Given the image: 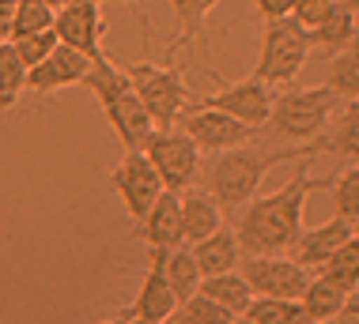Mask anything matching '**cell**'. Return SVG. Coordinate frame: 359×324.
<instances>
[{
    "label": "cell",
    "mask_w": 359,
    "mask_h": 324,
    "mask_svg": "<svg viewBox=\"0 0 359 324\" xmlns=\"http://www.w3.org/2000/svg\"><path fill=\"white\" fill-rule=\"evenodd\" d=\"M310 162L314 155L306 159H295V170L291 178L273 189L269 196H254V200L242 208L238 215V249L246 257H269V253H287L295 238L306 227V196L310 192H322L333 185V178H314L310 174Z\"/></svg>",
    "instance_id": "6da1fadb"
},
{
    "label": "cell",
    "mask_w": 359,
    "mask_h": 324,
    "mask_svg": "<svg viewBox=\"0 0 359 324\" xmlns=\"http://www.w3.org/2000/svg\"><path fill=\"white\" fill-rule=\"evenodd\" d=\"M314 155L318 159V147L314 143H291V147H269L261 140L227 147V151L208 155L205 162V189L219 200L223 211H242L250 200L257 196L265 174L280 162H295Z\"/></svg>",
    "instance_id": "7a4b0ae2"
},
{
    "label": "cell",
    "mask_w": 359,
    "mask_h": 324,
    "mask_svg": "<svg viewBox=\"0 0 359 324\" xmlns=\"http://www.w3.org/2000/svg\"><path fill=\"white\" fill-rule=\"evenodd\" d=\"M83 87H91L95 98H99L106 121H110V129L118 132V140L125 143V151H140L144 140L151 136V117L148 110H144L140 94L133 91V80L125 76V68H118L102 53L91 57V68H87V80Z\"/></svg>",
    "instance_id": "3957f363"
},
{
    "label": "cell",
    "mask_w": 359,
    "mask_h": 324,
    "mask_svg": "<svg viewBox=\"0 0 359 324\" xmlns=\"http://www.w3.org/2000/svg\"><path fill=\"white\" fill-rule=\"evenodd\" d=\"M341 110V98L333 87H303V91H284L273 98V113L261 132L273 143H314L329 129L333 113Z\"/></svg>",
    "instance_id": "277c9868"
},
{
    "label": "cell",
    "mask_w": 359,
    "mask_h": 324,
    "mask_svg": "<svg viewBox=\"0 0 359 324\" xmlns=\"http://www.w3.org/2000/svg\"><path fill=\"white\" fill-rule=\"evenodd\" d=\"M310 34L295 23L291 15L284 19H265V34H261V57L254 64V80L276 87L287 83L303 72V64L310 61Z\"/></svg>",
    "instance_id": "5b68a950"
},
{
    "label": "cell",
    "mask_w": 359,
    "mask_h": 324,
    "mask_svg": "<svg viewBox=\"0 0 359 324\" xmlns=\"http://www.w3.org/2000/svg\"><path fill=\"white\" fill-rule=\"evenodd\" d=\"M125 76L133 80V91L140 94V102H144V110H148L155 129H174V121L182 117L186 102H193L189 87L174 64H167V68L148 64V61L125 64Z\"/></svg>",
    "instance_id": "8992f818"
},
{
    "label": "cell",
    "mask_w": 359,
    "mask_h": 324,
    "mask_svg": "<svg viewBox=\"0 0 359 324\" xmlns=\"http://www.w3.org/2000/svg\"><path fill=\"white\" fill-rule=\"evenodd\" d=\"M140 151L151 159V166L159 170V178L170 192L189 189L201 174V147L182 129H151Z\"/></svg>",
    "instance_id": "52a82bcc"
},
{
    "label": "cell",
    "mask_w": 359,
    "mask_h": 324,
    "mask_svg": "<svg viewBox=\"0 0 359 324\" xmlns=\"http://www.w3.org/2000/svg\"><path fill=\"white\" fill-rule=\"evenodd\" d=\"M238 276L261 298H303V290L310 283V268L291 260L287 253H269V257H246L242 253Z\"/></svg>",
    "instance_id": "ba28073f"
},
{
    "label": "cell",
    "mask_w": 359,
    "mask_h": 324,
    "mask_svg": "<svg viewBox=\"0 0 359 324\" xmlns=\"http://www.w3.org/2000/svg\"><path fill=\"white\" fill-rule=\"evenodd\" d=\"M110 189L121 196L129 219L140 223L151 211V204L167 192V185H163L159 170L151 166V159L144 151H125V159L110 170Z\"/></svg>",
    "instance_id": "9c48e42d"
},
{
    "label": "cell",
    "mask_w": 359,
    "mask_h": 324,
    "mask_svg": "<svg viewBox=\"0 0 359 324\" xmlns=\"http://www.w3.org/2000/svg\"><path fill=\"white\" fill-rule=\"evenodd\" d=\"M174 125L201 147V155H216V151H227V147H238V143L265 136L261 129L242 125L238 117H231L223 110H208V106H193V113H182Z\"/></svg>",
    "instance_id": "30bf717a"
},
{
    "label": "cell",
    "mask_w": 359,
    "mask_h": 324,
    "mask_svg": "<svg viewBox=\"0 0 359 324\" xmlns=\"http://www.w3.org/2000/svg\"><path fill=\"white\" fill-rule=\"evenodd\" d=\"M273 87L261 83V80H242V83H231L216 94H205V98H193V106H208V110H223L231 117H238L242 125L250 129H265L269 125V113H273Z\"/></svg>",
    "instance_id": "8fae6325"
},
{
    "label": "cell",
    "mask_w": 359,
    "mask_h": 324,
    "mask_svg": "<svg viewBox=\"0 0 359 324\" xmlns=\"http://www.w3.org/2000/svg\"><path fill=\"white\" fill-rule=\"evenodd\" d=\"M53 34L61 45L80 49L83 57L102 53V34H106L102 0H69L65 8H57Z\"/></svg>",
    "instance_id": "7c38bea8"
},
{
    "label": "cell",
    "mask_w": 359,
    "mask_h": 324,
    "mask_svg": "<svg viewBox=\"0 0 359 324\" xmlns=\"http://www.w3.org/2000/svg\"><path fill=\"white\" fill-rule=\"evenodd\" d=\"M151 253V264L140 279V290L133 298L129 309H121V317H133V321H148V324H163L178 309V298H174L170 283H167V272H163V257L167 249H148Z\"/></svg>",
    "instance_id": "4fadbf2b"
},
{
    "label": "cell",
    "mask_w": 359,
    "mask_h": 324,
    "mask_svg": "<svg viewBox=\"0 0 359 324\" xmlns=\"http://www.w3.org/2000/svg\"><path fill=\"white\" fill-rule=\"evenodd\" d=\"M87 68H91V57H83L80 49L57 45L42 64L27 68V91H34L38 98L61 91V87H76L87 80Z\"/></svg>",
    "instance_id": "5bb4252c"
},
{
    "label": "cell",
    "mask_w": 359,
    "mask_h": 324,
    "mask_svg": "<svg viewBox=\"0 0 359 324\" xmlns=\"http://www.w3.org/2000/svg\"><path fill=\"white\" fill-rule=\"evenodd\" d=\"M352 234H355V223L333 215L329 223H322V227H303V234H299L295 245L287 249V257L299 260L303 268H322V264L333 257V253L341 249Z\"/></svg>",
    "instance_id": "9a60e30c"
},
{
    "label": "cell",
    "mask_w": 359,
    "mask_h": 324,
    "mask_svg": "<svg viewBox=\"0 0 359 324\" xmlns=\"http://www.w3.org/2000/svg\"><path fill=\"white\" fill-rule=\"evenodd\" d=\"M133 238L144 241L148 249H174L182 245V200L178 192H163L159 200L151 204V211L144 215L140 223H133Z\"/></svg>",
    "instance_id": "2e32d148"
},
{
    "label": "cell",
    "mask_w": 359,
    "mask_h": 324,
    "mask_svg": "<svg viewBox=\"0 0 359 324\" xmlns=\"http://www.w3.org/2000/svg\"><path fill=\"white\" fill-rule=\"evenodd\" d=\"M178 200H182V238H186V245L208 238L223 227V208L208 189L189 185V189L178 192Z\"/></svg>",
    "instance_id": "e0dca14e"
},
{
    "label": "cell",
    "mask_w": 359,
    "mask_h": 324,
    "mask_svg": "<svg viewBox=\"0 0 359 324\" xmlns=\"http://www.w3.org/2000/svg\"><path fill=\"white\" fill-rule=\"evenodd\" d=\"M193 260H197L201 276H223V272H238L242 249H238V234L235 230H216L208 238L193 241Z\"/></svg>",
    "instance_id": "ac0fdd59"
},
{
    "label": "cell",
    "mask_w": 359,
    "mask_h": 324,
    "mask_svg": "<svg viewBox=\"0 0 359 324\" xmlns=\"http://www.w3.org/2000/svg\"><path fill=\"white\" fill-rule=\"evenodd\" d=\"M318 155H341V159H359V98L333 113L329 129L314 140Z\"/></svg>",
    "instance_id": "d6986e66"
},
{
    "label": "cell",
    "mask_w": 359,
    "mask_h": 324,
    "mask_svg": "<svg viewBox=\"0 0 359 324\" xmlns=\"http://www.w3.org/2000/svg\"><path fill=\"white\" fill-rule=\"evenodd\" d=\"M310 34V45L314 49H322L325 53V61L333 53H341V49L348 45V42H355L359 38V23H355V12H348L344 4H337L333 12H329L322 23L314 27V31H306Z\"/></svg>",
    "instance_id": "ffe728a7"
},
{
    "label": "cell",
    "mask_w": 359,
    "mask_h": 324,
    "mask_svg": "<svg viewBox=\"0 0 359 324\" xmlns=\"http://www.w3.org/2000/svg\"><path fill=\"white\" fill-rule=\"evenodd\" d=\"M344 302H348V290L337 287L333 279H325L322 272H318V276H310L303 298H299V306H303V313L314 324H322V321H333L337 313L344 309Z\"/></svg>",
    "instance_id": "44dd1931"
},
{
    "label": "cell",
    "mask_w": 359,
    "mask_h": 324,
    "mask_svg": "<svg viewBox=\"0 0 359 324\" xmlns=\"http://www.w3.org/2000/svg\"><path fill=\"white\" fill-rule=\"evenodd\" d=\"M163 272H167V283H170V290H174V298L178 302H186L193 298V294L201 290V268H197V260H193V249L186 241L182 245H174V249H167V257H163Z\"/></svg>",
    "instance_id": "7402d4cb"
},
{
    "label": "cell",
    "mask_w": 359,
    "mask_h": 324,
    "mask_svg": "<svg viewBox=\"0 0 359 324\" xmlns=\"http://www.w3.org/2000/svg\"><path fill=\"white\" fill-rule=\"evenodd\" d=\"M201 294H208L212 302H219L223 309H231L235 317L246 313V306L254 302V290L250 283L238 276V272H223V276H205L201 279Z\"/></svg>",
    "instance_id": "603a6c76"
},
{
    "label": "cell",
    "mask_w": 359,
    "mask_h": 324,
    "mask_svg": "<svg viewBox=\"0 0 359 324\" xmlns=\"http://www.w3.org/2000/svg\"><path fill=\"white\" fill-rule=\"evenodd\" d=\"M329 87L341 102H352L359 98V38L348 42L341 53L329 57Z\"/></svg>",
    "instance_id": "cb8c5ba5"
},
{
    "label": "cell",
    "mask_w": 359,
    "mask_h": 324,
    "mask_svg": "<svg viewBox=\"0 0 359 324\" xmlns=\"http://www.w3.org/2000/svg\"><path fill=\"white\" fill-rule=\"evenodd\" d=\"M242 317L254 324H314L299 306V298H261V294H254Z\"/></svg>",
    "instance_id": "d4e9b609"
},
{
    "label": "cell",
    "mask_w": 359,
    "mask_h": 324,
    "mask_svg": "<svg viewBox=\"0 0 359 324\" xmlns=\"http://www.w3.org/2000/svg\"><path fill=\"white\" fill-rule=\"evenodd\" d=\"M219 0H170L174 15H178V38L170 42V57L178 53V49H186L193 38L205 31V19L212 15V8H216Z\"/></svg>",
    "instance_id": "484cf974"
},
{
    "label": "cell",
    "mask_w": 359,
    "mask_h": 324,
    "mask_svg": "<svg viewBox=\"0 0 359 324\" xmlns=\"http://www.w3.org/2000/svg\"><path fill=\"white\" fill-rule=\"evenodd\" d=\"M318 272H322L325 279H333L337 287H344L348 294L359 290V230H355L352 238H348V241H344L341 249H337L333 257H329Z\"/></svg>",
    "instance_id": "4316f807"
},
{
    "label": "cell",
    "mask_w": 359,
    "mask_h": 324,
    "mask_svg": "<svg viewBox=\"0 0 359 324\" xmlns=\"http://www.w3.org/2000/svg\"><path fill=\"white\" fill-rule=\"evenodd\" d=\"M27 91V64L19 61L12 42H0V113L12 110Z\"/></svg>",
    "instance_id": "83f0119b"
},
{
    "label": "cell",
    "mask_w": 359,
    "mask_h": 324,
    "mask_svg": "<svg viewBox=\"0 0 359 324\" xmlns=\"http://www.w3.org/2000/svg\"><path fill=\"white\" fill-rule=\"evenodd\" d=\"M57 8L46 0H15V23H12V38L23 34H38V31H53ZM8 38V42H12Z\"/></svg>",
    "instance_id": "f1b7e54d"
},
{
    "label": "cell",
    "mask_w": 359,
    "mask_h": 324,
    "mask_svg": "<svg viewBox=\"0 0 359 324\" xmlns=\"http://www.w3.org/2000/svg\"><path fill=\"white\" fill-rule=\"evenodd\" d=\"M329 192H333V211L348 223H359V162L344 166L329 185Z\"/></svg>",
    "instance_id": "f546056e"
},
{
    "label": "cell",
    "mask_w": 359,
    "mask_h": 324,
    "mask_svg": "<svg viewBox=\"0 0 359 324\" xmlns=\"http://www.w3.org/2000/svg\"><path fill=\"white\" fill-rule=\"evenodd\" d=\"M12 45H15V53H19V61H23L27 68H34V64H42L46 57L53 53L57 45V34L53 31H38V34H23V38H12Z\"/></svg>",
    "instance_id": "4dcf8cb0"
},
{
    "label": "cell",
    "mask_w": 359,
    "mask_h": 324,
    "mask_svg": "<svg viewBox=\"0 0 359 324\" xmlns=\"http://www.w3.org/2000/svg\"><path fill=\"white\" fill-rule=\"evenodd\" d=\"M337 4H341V0H291V19H295L303 31H314Z\"/></svg>",
    "instance_id": "1f68e13d"
},
{
    "label": "cell",
    "mask_w": 359,
    "mask_h": 324,
    "mask_svg": "<svg viewBox=\"0 0 359 324\" xmlns=\"http://www.w3.org/2000/svg\"><path fill=\"white\" fill-rule=\"evenodd\" d=\"M261 19H284L291 15V0H250Z\"/></svg>",
    "instance_id": "d6a6232c"
},
{
    "label": "cell",
    "mask_w": 359,
    "mask_h": 324,
    "mask_svg": "<svg viewBox=\"0 0 359 324\" xmlns=\"http://www.w3.org/2000/svg\"><path fill=\"white\" fill-rule=\"evenodd\" d=\"M322 324H359V294L352 290V294H348V302H344V309L337 313L333 321H322Z\"/></svg>",
    "instance_id": "836d02e7"
},
{
    "label": "cell",
    "mask_w": 359,
    "mask_h": 324,
    "mask_svg": "<svg viewBox=\"0 0 359 324\" xmlns=\"http://www.w3.org/2000/svg\"><path fill=\"white\" fill-rule=\"evenodd\" d=\"M12 23H15V0H0V42L12 38Z\"/></svg>",
    "instance_id": "e575fe53"
},
{
    "label": "cell",
    "mask_w": 359,
    "mask_h": 324,
    "mask_svg": "<svg viewBox=\"0 0 359 324\" xmlns=\"http://www.w3.org/2000/svg\"><path fill=\"white\" fill-rule=\"evenodd\" d=\"M163 324H201V321H197V317H189V313L178 306V309H174V313H170V317L163 321Z\"/></svg>",
    "instance_id": "d590c367"
},
{
    "label": "cell",
    "mask_w": 359,
    "mask_h": 324,
    "mask_svg": "<svg viewBox=\"0 0 359 324\" xmlns=\"http://www.w3.org/2000/svg\"><path fill=\"white\" fill-rule=\"evenodd\" d=\"M341 4L348 8V12H359V0H341Z\"/></svg>",
    "instance_id": "8d00e7d4"
},
{
    "label": "cell",
    "mask_w": 359,
    "mask_h": 324,
    "mask_svg": "<svg viewBox=\"0 0 359 324\" xmlns=\"http://www.w3.org/2000/svg\"><path fill=\"white\" fill-rule=\"evenodd\" d=\"M114 324H148V321H133V317H118Z\"/></svg>",
    "instance_id": "74e56055"
},
{
    "label": "cell",
    "mask_w": 359,
    "mask_h": 324,
    "mask_svg": "<svg viewBox=\"0 0 359 324\" xmlns=\"http://www.w3.org/2000/svg\"><path fill=\"white\" fill-rule=\"evenodd\" d=\"M106 4H140V0H106Z\"/></svg>",
    "instance_id": "f35d334b"
},
{
    "label": "cell",
    "mask_w": 359,
    "mask_h": 324,
    "mask_svg": "<svg viewBox=\"0 0 359 324\" xmlns=\"http://www.w3.org/2000/svg\"><path fill=\"white\" fill-rule=\"evenodd\" d=\"M46 4H53V8H65V4H69V0H46Z\"/></svg>",
    "instance_id": "ab89813d"
},
{
    "label": "cell",
    "mask_w": 359,
    "mask_h": 324,
    "mask_svg": "<svg viewBox=\"0 0 359 324\" xmlns=\"http://www.w3.org/2000/svg\"><path fill=\"white\" fill-rule=\"evenodd\" d=\"M231 324H254V321H246V317H235V321H231Z\"/></svg>",
    "instance_id": "60d3db41"
},
{
    "label": "cell",
    "mask_w": 359,
    "mask_h": 324,
    "mask_svg": "<svg viewBox=\"0 0 359 324\" xmlns=\"http://www.w3.org/2000/svg\"><path fill=\"white\" fill-rule=\"evenodd\" d=\"M106 324H114V321H106Z\"/></svg>",
    "instance_id": "b9f144b4"
},
{
    "label": "cell",
    "mask_w": 359,
    "mask_h": 324,
    "mask_svg": "<svg viewBox=\"0 0 359 324\" xmlns=\"http://www.w3.org/2000/svg\"><path fill=\"white\" fill-rule=\"evenodd\" d=\"M355 230H359V223H355Z\"/></svg>",
    "instance_id": "7bdbcfd3"
}]
</instances>
